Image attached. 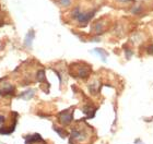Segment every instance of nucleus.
Wrapping results in <instances>:
<instances>
[{
    "label": "nucleus",
    "instance_id": "1",
    "mask_svg": "<svg viewBox=\"0 0 153 144\" xmlns=\"http://www.w3.org/2000/svg\"><path fill=\"white\" fill-rule=\"evenodd\" d=\"M93 14H94V12H89V13H83V12H80L79 10L76 9V11H74V16L76 18V19H78V21L81 23H86L88 21H89L91 18L93 16Z\"/></svg>",
    "mask_w": 153,
    "mask_h": 144
},
{
    "label": "nucleus",
    "instance_id": "2",
    "mask_svg": "<svg viewBox=\"0 0 153 144\" xmlns=\"http://www.w3.org/2000/svg\"><path fill=\"white\" fill-rule=\"evenodd\" d=\"M67 112H68V110H66V112H64L62 114H60L61 121L64 122V123H66V125H68V123L71 121V119H72V115H71V114H67Z\"/></svg>",
    "mask_w": 153,
    "mask_h": 144
},
{
    "label": "nucleus",
    "instance_id": "3",
    "mask_svg": "<svg viewBox=\"0 0 153 144\" xmlns=\"http://www.w3.org/2000/svg\"><path fill=\"white\" fill-rule=\"evenodd\" d=\"M34 31L33 30H31L29 33H27V35H26L25 37V42H24V44H25V46H27V47H30V46L32 45V41L34 39Z\"/></svg>",
    "mask_w": 153,
    "mask_h": 144
},
{
    "label": "nucleus",
    "instance_id": "4",
    "mask_svg": "<svg viewBox=\"0 0 153 144\" xmlns=\"http://www.w3.org/2000/svg\"><path fill=\"white\" fill-rule=\"evenodd\" d=\"M13 89L10 84H7L6 83V86H3L0 89V94H2V95H8V94H11L13 92Z\"/></svg>",
    "mask_w": 153,
    "mask_h": 144
},
{
    "label": "nucleus",
    "instance_id": "5",
    "mask_svg": "<svg viewBox=\"0 0 153 144\" xmlns=\"http://www.w3.org/2000/svg\"><path fill=\"white\" fill-rule=\"evenodd\" d=\"M33 95H34V91L33 90H26L24 93L21 94V97L24 99H29L31 98V97H33Z\"/></svg>",
    "mask_w": 153,
    "mask_h": 144
},
{
    "label": "nucleus",
    "instance_id": "6",
    "mask_svg": "<svg viewBox=\"0 0 153 144\" xmlns=\"http://www.w3.org/2000/svg\"><path fill=\"white\" fill-rule=\"evenodd\" d=\"M59 3L60 4H62V6H65V7H67V6H69L71 3V1L70 0H59Z\"/></svg>",
    "mask_w": 153,
    "mask_h": 144
},
{
    "label": "nucleus",
    "instance_id": "7",
    "mask_svg": "<svg viewBox=\"0 0 153 144\" xmlns=\"http://www.w3.org/2000/svg\"><path fill=\"white\" fill-rule=\"evenodd\" d=\"M95 51H99V52H103V50L102 49H99V48H97V49H95ZM101 55V56H102V59L103 60H105V57H104V56H103V54H100Z\"/></svg>",
    "mask_w": 153,
    "mask_h": 144
},
{
    "label": "nucleus",
    "instance_id": "8",
    "mask_svg": "<svg viewBox=\"0 0 153 144\" xmlns=\"http://www.w3.org/2000/svg\"><path fill=\"white\" fill-rule=\"evenodd\" d=\"M3 121H4V117H3V116H0V123H3Z\"/></svg>",
    "mask_w": 153,
    "mask_h": 144
},
{
    "label": "nucleus",
    "instance_id": "9",
    "mask_svg": "<svg viewBox=\"0 0 153 144\" xmlns=\"http://www.w3.org/2000/svg\"><path fill=\"white\" fill-rule=\"evenodd\" d=\"M118 1H120V2H130L132 0H118Z\"/></svg>",
    "mask_w": 153,
    "mask_h": 144
}]
</instances>
